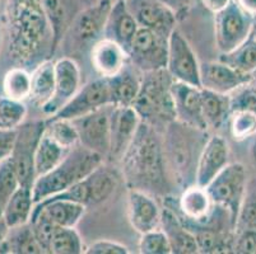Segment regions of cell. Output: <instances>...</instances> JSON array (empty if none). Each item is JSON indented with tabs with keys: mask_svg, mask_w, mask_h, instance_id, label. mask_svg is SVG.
Returning a JSON list of instances; mask_svg holds the SVG:
<instances>
[{
	"mask_svg": "<svg viewBox=\"0 0 256 254\" xmlns=\"http://www.w3.org/2000/svg\"><path fill=\"white\" fill-rule=\"evenodd\" d=\"M84 181L88 187V206H97L114 195L118 185V176L110 167L102 164L86 177Z\"/></svg>",
	"mask_w": 256,
	"mask_h": 254,
	"instance_id": "4316f807",
	"label": "cell"
},
{
	"mask_svg": "<svg viewBox=\"0 0 256 254\" xmlns=\"http://www.w3.org/2000/svg\"><path fill=\"white\" fill-rule=\"evenodd\" d=\"M250 38L256 41V13L252 15V25H251V33Z\"/></svg>",
	"mask_w": 256,
	"mask_h": 254,
	"instance_id": "816d5d0a",
	"label": "cell"
},
{
	"mask_svg": "<svg viewBox=\"0 0 256 254\" xmlns=\"http://www.w3.org/2000/svg\"><path fill=\"white\" fill-rule=\"evenodd\" d=\"M202 109L206 129L220 130L230 121L232 115L230 94L202 88Z\"/></svg>",
	"mask_w": 256,
	"mask_h": 254,
	"instance_id": "83f0119b",
	"label": "cell"
},
{
	"mask_svg": "<svg viewBox=\"0 0 256 254\" xmlns=\"http://www.w3.org/2000/svg\"><path fill=\"white\" fill-rule=\"evenodd\" d=\"M130 251L126 246L114 241L101 239L90 246L86 247L84 254H129Z\"/></svg>",
	"mask_w": 256,
	"mask_h": 254,
	"instance_id": "f6af8a7d",
	"label": "cell"
},
{
	"mask_svg": "<svg viewBox=\"0 0 256 254\" xmlns=\"http://www.w3.org/2000/svg\"><path fill=\"white\" fill-rule=\"evenodd\" d=\"M140 123L142 118L139 117L138 112L134 109V107L112 106L110 153L107 157L111 162H120L122 159Z\"/></svg>",
	"mask_w": 256,
	"mask_h": 254,
	"instance_id": "e0dca14e",
	"label": "cell"
},
{
	"mask_svg": "<svg viewBox=\"0 0 256 254\" xmlns=\"http://www.w3.org/2000/svg\"><path fill=\"white\" fill-rule=\"evenodd\" d=\"M252 14L232 1L226 9L214 14L216 45L220 53H228L245 43L251 33Z\"/></svg>",
	"mask_w": 256,
	"mask_h": 254,
	"instance_id": "52a82bcc",
	"label": "cell"
},
{
	"mask_svg": "<svg viewBox=\"0 0 256 254\" xmlns=\"http://www.w3.org/2000/svg\"><path fill=\"white\" fill-rule=\"evenodd\" d=\"M162 132L170 178L182 191L195 183L198 160L208 140L206 130L192 127L174 120Z\"/></svg>",
	"mask_w": 256,
	"mask_h": 254,
	"instance_id": "3957f363",
	"label": "cell"
},
{
	"mask_svg": "<svg viewBox=\"0 0 256 254\" xmlns=\"http://www.w3.org/2000/svg\"><path fill=\"white\" fill-rule=\"evenodd\" d=\"M166 70L174 80L202 88V71L196 55L178 29L168 38Z\"/></svg>",
	"mask_w": 256,
	"mask_h": 254,
	"instance_id": "30bf717a",
	"label": "cell"
},
{
	"mask_svg": "<svg viewBox=\"0 0 256 254\" xmlns=\"http://www.w3.org/2000/svg\"><path fill=\"white\" fill-rule=\"evenodd\" d=\"M31 74L23 67H13L6 74L3 80L4 95L16 101H28L31 94Z\"/></svg>",
	"mask_w": 256,
	"mask_h": 254,
	"instance_id": "d6a6232c",
	"label": "cell"
},
{
	"mask_svg": "<svg viewBox=\"0 0 256 254\" xmlns=\"http://www.w3.org/2000/svg\"><path fill=\"white\" fill-rule=\"evenodd\" d=\"M129 190L164 195L170 190V174L160 131L142 121L132 144L120 160Z\"/></svg>",
	"mask_w": 256,
	"mask_h": 254,
	"instance_id": "6da1fadb",
	"label": "cell"
},
{
	"mask_svg": "<svg viewBox=\"0 0 256 254\" xmlns=\"http://www.w3.org/2000/svg\"><path fill=\"white\" fill-rule=\"evenodd\" d=\"M34 200L32 188L20 186L14 195L6 202L2 218L8 228H14L31 221L34 209Z\"/></svg>",
	"mask_w": 256,
	"mask_h": 254,
	"instance_id": "f546056e",
	"label": "cell"
},
{
	"mask_svg": "<svg viewBox=\"0 0 256 254\" xmlns=\"http://www.w3.org/2000/svg\"><path fill=\"white\" fill-rule=\"evenodd\" d=\"M172 206L176 209L174 211L188 228L210 224L218 210V206L214 205L206 188L196 183L184 188Z\"/></svg>",
	"mask_w": 256,
	"mask_h": 254,
	"instance_id": "4fadbf2b",
	"label": "cell"
},
{
	"mask_svg": "<svg viewBox=\"0 0 256 254\" xmlns=\"http://www.w3.org/2000/svg\"><path fill=\"white\" fill-rule=\"evenodd\" d=\"M171 94L176 121L200 130H208L202 109V88L174 80Z\"/></svg>",
	"mask_w": 256,
	"mask_h": 254,
	"instance_id": "ac0fdd59",
	"label": "cell"
},
{
	"mask_svg": "<svg viewBox=\"0 0 256 254\" xmlns=\"http://www.w3.org/2000/svg\"><path fill=\"white\" fill-rule=\"evenodd\" d=\"M128 219L132 229L139 234H144L160 227L162 209L154 200V196L139 190H129Z\"/></svg>",
	"mask_w": 256,
	"mask_h": 254,
	"instance_id": "ffe728a7",
	"label": "cell"
},
{
	"mask_svg": "<svg viewBox=\"0 0 256 254\" xmlns=\"http://www.w3.org/2000/svg\"><path fill=\"white\" fill-rule=\"evenodd\" d=\"M82 74L78 62L72 57H60L55 61V90L50 101L42 107V113L48 117L58 112L72 101L80 89Z\"/></svg>",
	"mask_w": 256,
	"mask_h": 254,
	"instance_id": "5bb4252c",
	"label": "cell"
},
{
	"mask_svg": "<svg viewBox=\"0 0 256 254\" xmlns=\"http://www.w3.org/2000/svg\"><path fill=\"white\" fill-rule=\"evenodd\" d=\"M6 24L12 57L22 64L52 55V31L44 10L42 0H8Z\"/></svg>",
	"mask_w": 256,
	"mask_h": 254,
	"instance_id": "7a4b0ae2",
	"label": "cell"
},
{
	"mask_svg": "<svg viewBox=\"0 0 256 254\" xmlns=\"http://www.w3.org/2000/svg\"><path fill=\"white\" fill-rule=\"evenodd\" d=\"M20 179L12 158L0 162V216L6 202L20 187Z\"/></svg>",
	"mask_w": 256,
	"mask_h": 254,
	"instance_id": "f35d334b",
	"label": "cell"
},
{
	"mask_svg": "<svg viewBox=\"0 0 256 254\" xmlns=\"http://www.w3.org/2000/svg\"><path fill=\"white\" fill-rule=\"evenodd\" d=\"M139 29V24L130 13L124 0H116L111 6L104 25V37L116 42L129 55L132 39Z\"/></svg>",
	"mask_w": 256,
	"mask_h": 254,
	"instance_id": "7402d4cb",
	"label": "cell"
},
{
	"mask_svg": "<svg viewBox=\"0 0 256 254\" xmlns=\"http://www.w3.org/2000/svg\"><path fill=\"white\" fill-rule=\"evenodd\" d=\"M160 229L168 238L172 248V254H195L199 253L196 238L186 227L178 213L171 206L166 205L162 209Z\"/></svg>",
	"mask_w": 256,
	"mask_h": 254,
	"instance_id": "d4e9b609",
	"label": "cell"
},
{
	"mask_svg": "<svg viewBox=\"0 0 256 254\" xmlns=\"http://www.w3.org/2000/svg\"><path fill=\"white\" fill-rule=\"evenodd\" d=\"M42 5L52 31V51L55 52L66 31V11L62 0H42Z\"/></svg>",
	"mask_w": 256,
	"mask_h": 254,
	"instance_id": "8d00e7d4",
	"label": "cell"
},
{
	"mask_svg": "<svg viewBox=\"0 0 256 254\" xmlns=\"http://www.w3.org/2000/svg\"><path fill=\"white\" fill-rule=\"evenodd\" d=\"M234 253H256V229L234 230Z\"/></svg>",
	"mask_w": 256,
	"mask_h": 254,
	"instance_id": "ee69618b",
	"label": "cell"
},
{
	"mask_svg": "<svg viewBox=\"0 0 256 254\" xmlns=\"http://www.w3.org/2000/svg\"><path fill=\"white\" fill-rule=\"evenodd\" d=\"M214 205L230 214L234 228H236L238 214L248 192V172L241 163H230L213 181L206 186Z\"/></svg>",
	"mask_w": 256,
	"mask_h": 254,
	"instance_id": "8992f818",
	"label": "cell"
},
{
	"mask_svg": "<svg viewBox=\"0 0 256 254\" xmlns=\"http://www.w3.org/2000/svg\"><path fill=\"white\" fill-rule=\"evenodd\" d=\"M254 81H255V83H256V73L254 74Z\"/></svg>",
	"mask_w": 256,
	"mask_h": 254,
	"instance_id": "f5cc1de1",
	"label": "cell"
},
{
	"mask_svg": "<svg viewBox=\"0 0 256 254\" xmlns=\"http://www.w3.org/2000/svg\"><path fill=\"white\" fill-rule=\"evenodd\" d=\"M0 253L40 254L44 253V249L34 237L32 225L27 223L20 227L9 228L6 239L0 244Z\"/></svg>",
	"mask_w": 256,
	"mask_h": 254,
	"instance_id": "4dcf8cb0",
	"label": "cell"
},
{
	"mask_svg": "<svg viewBox=\"0 0 256 254\" xmlns=\"http://www.w3.org/2000/svg\"><path fill=\"white\" fill-rule=\"evenodd\" d=\"M104 163V158L101 154L78 144L66 154V157L56 168L44 176L37 177L32 186L34 204H38L50 196L56 195L83 181Z\"/></svg>",
	"mask_w": 256,
	"mask_h": 254,
	"instance_id": "277c9868",
	"label": "cell"
},
{
	"mask_svg": "<svg viewBox=\"0 0 256 254\" xmlns=\"http://www.w3.org/2000/svg\"><path fill=\"white\" fill-rule=\"evenodd\" d=\"M112 4V0H96L76 15L69 29V36L76 47H92L98 39L104 38V25Z\"/></svg>",
	"mask_w": 256,
	"mask_h": 254,
	"instance_id": "8fae6325",
	"label": "cell"
},
{
	"mask_svg": "<svg viewBox=\"0 0 256 254\" xmlns=\"http://www.w3.org/2000/svg\"><path fill=\"white\" fill-rule=\"evenodd\" d=\"M28 101L37 108H41L51 99L55 90V61L45 59L34 67Z\"/></svg>",
	"mask_w": 256,
	"mask_h": 254,
	"instance_id": "f1b7e54d",
	"label": "cell"
},
{
	"mask_svg": "<svg viewBox=\"0 0 256 254\" xmlns=\"http://www.w3.org/2000/svg\"><path fill=\"white\" fill-rule=\"evenodd\" d=\"M86 209L84 205L68 200L46 199L34 205L32 218L42 216L58 228H76L84 216Z\"/></svg>",
	"mask_w": 256,
	"mask_h": 254,
	"instance_id": "cb8c5ba5",
	"label": "cell"
},
{
	"mask_svg": "<svg viewBox=\"0 0 256 254\" xmlns=\"http://www.w3.org/2000/svg\"><path fill=\"white\" fill-rule=\"evenodd\" d=\"M46 121L38 120L32 122H23L17 127V139L12 153V160L17 172L20 185L22 187L32 188L36 181L34 172V153L45 130Z\"/></svg>",
	"mask_w": 256,
	"mask_h": 254,
	"instance_id": "ba28073f",
	"label": "cell"
},
{
	"mask_svg": "<svg viewBox=\"0 0 256 254\" xmlns=\"http://www.w3.org/2000/svg\"><path fill=\"white\" fill-rule=\"evenodd\" d=\"M242 9H245L248 13L255 14L256 13V0H234Z\"/></svg>",
	"mask_w": 256,
	"mask_h": 254,
	"instance_id": "681fc988",
	"label": "cell"
},
{
	"mask_svg": "<svg viewBox=\"0 0 256 254\" xmlns=\"http://www.w3.org/2000/svg\"><path fill=\"white\" fill-rule=\"evenodd\" d=\"M142 76L143 73L129 61L116 75L107 78L111 104L132 107L140 90Z\"/></svg>",
	"mask_w": 256,
	"mask_h": 254,
	"instance_id": "484cf974",
	"label": "cell"
},
{
	"mask_svg": "<svg viewBox=\"0 0 256 254\" xmlns=\"http://www.w3.org/2000/svg\"><path fill=\"white\" fill-rule=\"evenodd\" d=\"M230 131L236 141H245L256 134V113L234 111L230 117Z\"/></svg>",
	"mask_w": 256,
	"mask_h": 254,
	"instance_id": "ab89813d",
	"label": "cell"
},
{
	"mask_svg": "<svg viewBox=\"0 0 256 254\" xmlns=\"http://www.w3.org/2000/svg\"><path fill=\"white\" fill-rule=\"evenodd\" d=\"M138 249L142 254H172L168 238L160 228L140 234Z\"/></svg>",
	"mask_w": 256,
	"mask_h": 254,
	"instance_id": "60d3db41",
	"label": "cell"
},
{
	"mask_svg": "<svg viewBox=\"0 0 256 254\" xmlns=\"http://www.w3.org/2000/svg\"><path fill=\"white\" fill-rule=\"evenodd\" d=\"M230 101H231V109L234 111H246L256 113V83L244 84L242 87L234 90L230 94Z\"/></svg>",
	"mask_w": 256,
	"mask_h": 254,
	"instance_id": "b9f144b4",
	"label": "cell"
},
{
	"mask_svg": "<svg viewBox=\"0 0 256 254\" xmlns=\"http://www.w3.org/2000/svg\"><path fill=\"white\" fill-rule=\"evenodd\" d=\"M27 117V106L24 102L16 101L8 97H0V127L17 129Z\"/></svg>",
	"mask_w": 256,
	"mask_h": 254,
	"instance_id": "74e56055",
	"label": "cell"
},
{
	"mask_svg": "<svg viewBox=\"0 0 256 254\" xmlns=\"http://www.w3.org/2000/svg\"><path fill=\"white\" fill-rule=\"evenodd\" d=\"M168 38L139 27L129 51V61L142 73L166 69Z\"/></svg>",
	"mask_w": 256,
	"mask_h": 254,
	"instance_id": "9c48e42d",
	"label": "cell"
},
{
	"mask_svg": "<svg viewBox=\"0 0 256 254\" xmlns=\"http://www.w3.org/2000/svg\"><path fill=\"white\" fill-rule=\"evenodd\" d=\"M130 13L134 15L139 27L148 28L153 32L170 38L176 29V14L160 3V0H124Z\"/></svg>",
	"mask_w": 256,
	"mask_h": 254,
	"instance_id": "2e32d148",
	"label": "cell"
},
{
	"mask_svg": "<svg viewBox=\"0 0 256 254\" xmlns=\"http://www.w3.org/2000/svg\"><path fill=\"white\" fill-rule=\"evenodd\" d=\"M228 164L230 146L227 141L218 135L208 137L198 160L195 183L206 187Z\"/></svg>",
	"mask_w": 256,
	"mask_h": 254,
	"instance_id": "44dd1931",
	"label": "cell"
},
{
	"mask_svg": "<svg viewBox=\"0 0 256 254\" xmlns=\"http://www.w3.org/2000/svg\"><path fill=\"white\" fill-rule=\"evenodd\" d=\"M112 106L114 104H107L88 115L72 120L78 131L79 144L101 154L104 158L108 157L110 153Z\"/></svg>",
	"mask_w": 256,
	"mask_h": 254,
	"instance_id": "7c38bea8",
	"label": "cell"
},
{
	"mask_svg": "<svg viewBox=\"0 0 256 254\" xmlns=\"http://www.w3.org/2000/svg\"><path fill=\"white\" fill-rule=\"evenodd\" d=\"M86 247L76 228H56L51 238L50 254H82Z\"/></svg>",
	"mask_w": 256,
	"mask_h": 254,
	"instance_id": "836d02e7",
	"label": "cell"
},
{
	"mask_svg": "<svg viewBox=\"0 0 256 254\" xmlns=\"http://www.w3.org/2000/svg\"><path fill=\"white\" fill-rule=\"evenodd\" d=\"M160 1L164 3L166 6H168L176 14L178 19H180L185 14H188L192 3H194V0H160Z\"/></svg>",
	"mask_w": 256,
	"mask_h": 254,
	"instance_id": "7dc6e473",
	"label": "cell"
},
{
	"mask_svg": "<svg viewBox=\"0 0 256 254\" xmlns=\"http://www.w3.org/2000/svg\"><path fill=\"white\" fill-rule=\"evenodd\" d=\"M174 79L166 69L143 73L142 85L132 104L142 121L156 130L164 131L166 126L176 120L171 85Z\"/></svg>",
	"mask_w": 256,
	"mask_h": 254,
	"instance_id": "5b68a950",
	"label": "cell"
},
{
	"mask_svg": "<svg viewBox=\"0 0 256 254\" xmlns=\"http://www.w3.org/2000/svg\"><path fill=\"white\" fill-rule=\"evenodd\" d=\"M218 60L241 70L244 73L254 75L256 73V41L248 37L245 43H242L232 52L220 53Z\"/></svg>",
	"mask_w": 256,
	"mask_h": 254,
	"instance_id": "e575fe53",
	"label": "cell"
},
{
	"mask_svg": "<svg viewBox=\"0 0 256 254\" xmlns=\"http://www.w3.org/2000/svg\"><path fill=\"white\" fill-rule=\"evenodd\" d=\"M238 229H256V197L255 193L248 196L246 192V197L242 204L241 211L238 214L237 219L236 228L234 230Z\"/></svg>",
	"mask_w": 256,
	"mask_h": 254,
	"instance_id": "7bdbcfd3",
	"label": "cell"
},
{
	"mask_svg": "<svg viewBox=\"0 0 256 254\" xmlns=\"http://www.w3.org/2000/svg\"><path fill=\"white\" fill-rule=\"evenodd\" d=\"M200 71L202 88L222 94H231L244 84L254 80L252 74L244 73L220 60L200 64Z\"/></svg>",
	"mask_w": 256,
	"mask_h": 254,
	"instance_id": "d6986e66",
	"label": "cell"
},
{
	"mask_svg": "<svg viewBox=\"0 0 256 254\" xmlns=\"http://www.w3.org/2000/svg\"><path fill=\"white\" fill-rule=\"evenodd\" d=\"M200 1H202V4H203L206 10L213 14H217L222 11L223 9L227 8L234 0H200Z\"/></svg>",
	"mask_w": 256,
	"mask_h": 254,
	"instance_id": "c3c4849f",
	"label": "cell"
},
{
	"mask_svg": "<svg viewBox=\"0 0 256 254\" xmlns=\"http://www.w3.org/2000/svg\"><path fill=\"white\" fill-rule=\"evenodd\" d=\"M250 158L252 160L254 165L256 167V134L251 137V144H250Z\"/></svg>",
	"mask_w": 256,
	"mask_h": 254,
	"instance_id": "f907efd6",
	"label": "cell"
},
{
	"mask_svg": "<svg viewBox=\"0 0 256 254\" xmlns=\"http://www.w3.org/2000/svg\"><path fill=\"white\" fill-rule=\"evenodd\" d=\"M107 104H111L108 81H107V78L100 76L96 80L86 84L84 87H80L78 93L72 98V101L66 106L62 107L56 115L51 117L74 120L80 116L88 115L90 112Z\"/></svg>",
	"mask_w": 256,
	"mask_h": 254,
	"instance_id": "9a60e30c",
	"label": "cell"
},
{
	"mask_svg": "<svg viewBox=\"0 0 256 254\" xmlns=\"http://www.w3.org/2000/svg\"><path fill=\"white\" fill-rule=\"evenodd\" d=\"M17 139V129L0 127V162L12 157Z\"/></svg>",
	"mask_w": 256,
	"mask_h": 254,
	"instance_id": "bcb514c9",
	"label": "cell"
},
{
	"mask_svg": "<svg viewBox=\"0 0 256 254\" xmlns=\"http://www.w3.org/2000/svg\"><path fill=\"white\" fill-rule=\"evenodd\" d=\"M45 131L55 140L60 146L72 150L79 144V135L72 120L65 118H46Z\"/></svg>",
	"mask_w": 256,
	"mask_h": 254,
	"instance_id": "d590c367",
	"label": "cell"
},
{
	"mask_svg": "<svg viewBox=\"0 0 256 254\" xmlns=\"http://www.w3.org/2000/svg\"><path fill=\"white\" fill-rule=\"evenodd\" d=\"M90 64L101 78L116 75L129 62V55L118 43L101 38L90 47Z\"/></svg>",
	"mask_w": 256,
	"mask_h": 254,
	"instance_id": "603a6c76",
	"label": "cell"
},
{
	"mask_svg": "<svg viewBox=\"0 0 256 254\" xmlns=\"http://www.w3.org/2000/svg\"><path fill=\"white\" fill-rule=\"evenodd\" d=\"M70 150H66L62 146L52 140L50 135L46 134L44 130V134L41 135V139L37 145L36 153H34V172H36V178L40 176L48 173L56 168L60 163L64 160L66 154Z\"/></svg>",
	"mask_w": 256,
	"mask_h": 254,
	"instance_id": "1f68e13d",
	"label": "cell"
}]
</instances>
